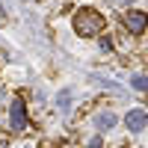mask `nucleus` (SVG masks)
Wrapping results in <instances>:
<instances>
[{
	"instance_id": "obj_1",
	"label": "nucleus",
	"mask_w": 148,
	"mask_h": 148,
	"mask_svg": "<svg viewBox=\"0 0 148 148\" xmlns=\"http://www.w3.org/2000/svg\"><path fill=\"white\" fill-rule=\"evenodd\" d=\"M74 30L80 36H98L104 30V18L98 15V12H92V9H80L77 15H74Z\"/></svg>"
},
{
	"instance_id": "obj_2",
	"label": "nucleus",
	"mask_w": 148,
	"mask_h": 148,
	"mask_svg": "<svg viewBox=\"0 0 148 148\" xmlns=\"http://www.w3.org/2000/svg\"><path fill=\"white\" fill-rule=\"evenodd\" d=\"M9 119H12V130H24L27 127V107H24V101L21 98H15L12 101V110H9Z\"/></svg>"
},
{
	"instance_id": "obj_3",
	"label": "nucleus",
	"mask_w": 148,
	"mask_h": 148,
	"mask_svg": "<svg viewBox=\"0 0 148 148\" xmlns=\"http://www.w3.org/2000/svg\"><path fill=\"white\" fill-rule=\"evenodd\" d=\"M125 121H127L130 133H142V130H145V125H148V119H145V110H130Z\"/></svg>"
},
{
	"instance_id": "obj_4",
	"label": "nucleus",
	"mask_w": 148,
	"mask_h": 148,
	"mask_svg": "<svg viewBox=\"0 0 148 148\" xmlns=\"http://www.w3.org/2000/svg\"><path fill=\"white\" fill-rule=\"evenodd\" d=\"M125 24H127L130 33H142V30H145V15H142V12H127V15H125Z\"/></svg>"
},
{
	"instance_id": "obj_5",
	"label": "nucleus",
	"mask_w": 148,
	"mask_h": 148,
	"mask_svg": "<svg viewBox=\"0 0 148 148\" xmlns=\"http://www.w3.org/2000/svg\"><path fill=\"white\" fill-rule=\"evenodd\" d=\"M116 121H119L116 113H98V116H95V127H98V130H113Z\"/></svg>"
},
{
	"instance_id": "obj_6",
	"label": "nucleus",
	"mask_w": 148,
	"mask_h": 148,
	"mask_svg": "<svg viewBox=\"0 0 148 148\" xmlns=\"http://www.w3.org/2000/svg\"><path fill=\"white\" fill-rule=\"evenodd\" d=\"M133 89H136V92H145V86H148V77H145V71H139V74H133Z\"/></svg>"
},
{
	"instance_id": "obj_7",
	"label": "nucleus",
	"mask_w": 148,
	"mask_h": 148,
	"mask_svg": "<svg viewBox=\"0 0 148 148\" xmlns=\"http://www.w3.org/2000/svg\"><path fill=\"white\" fill-rule=\"evenodd\" d=\"M92 83H98V86H104V89H110V92H119V83H116V80L110 83V80H104V77H98V74L92 77Z\"/></svg>"
},
{
	"instance_id": "obj_8",
	"label": "nucleus",
	"mask_w": 148,
	"mask_h": 148,
	"mask_svg": "<svg viewBox=\"0 0 148 148\" xmlns=\"http://www.w3.org/2000/svg\"><path fill=\"white\" fill-rule=\"evenodd\" d=\"M101 51H113V39H110V36L101 39Z\"/></svg>"
},
{
	"instance_id": "obj_9",
	"label": "nucleus",
	"mask_w": 148,
	"mask_h": 148,
	"mask_svg": "<svg viewBox=\"0 0 148 148\" xmlns=\"http://www.w3.org/2000/svg\"><path fill=\"white\" fill-rule=\"evenodd\" d=\"M56 101H59V107H68V101H71V95H68V92H59V98H56Z\"/></svg>"
},
{
	"instance_id": "obj_10",
	"label": "nucleus",
	"mask_w": 148,
	"mask_h": 148,
	"mask_svg": "<svg viewBox=\"0 0 148 148\" xmlns=\"http://www.w3.org/2000/svg\"><path fill=\"white\" fill-rule=\"evenodd\" d=\"M119 3H130V0H119Z\"/></svg>"
}]
</instances>
